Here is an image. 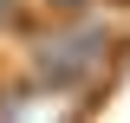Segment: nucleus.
<instances>
[{
  "instance_id": "nucleus-1",
  "label": "nucleus",
  "mask_w": 130,
  "mask_h": 123,
  "mask_svg": "<svg viewBox=\"0 0 130 123\" xmlns=\"http://www.w3.org/2000/svg\"><path fill=\"white\" fill-rule=\"evenodd\" d=\"M130 58V19L117 7L104 13H39L20 26V71L52 91L98 97Z\"/></svg>"
},
{
  "instance_id": "nucleus-2",
  "label": "nucleus",
  "mask_w": 130,
  "mask_h": 123,
  "mask_svg": "<svg viewBox=\"0 0 130 123\" xmlns=\"http://www.w3.org/2000/svg\"><path fill=\"white\" fill-rule=\"evenodd\" d=\"M85 117H91V97H78V91H52L32 78L0 91V123H85Z\"/></svg>"
},
{
  "instance_id": "nucleus-3",
  "label": "nucleus",
  "mask_w": 130,
  "mask_h": 123,
  "mask_svg": "<svg viewBox=\"0 0 130 123\" xmlns=\"http://www.w3.org/2000/svg\"><path fill=\"white\" fill-rule=\"evenodd\" d=\"M104 7H117V0H39V13H104Z\"/></svg>"
},
{
  "instance_id": "nucleus-4",
  "label": "nucleus",
  "mask_w": 130,
  "mask_h": 123,
  "mask_svg": "<svg viewBox=\"0 0 130 123\" xmlns=\"http://www.w3.org/2000/svg\"><path fill=\"white\" fill-rule=\"evenodd\" d=\"M117 7H124V13H130V0H117Z\"/></svg>"
}]
</instances>
